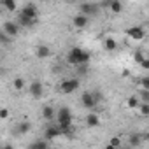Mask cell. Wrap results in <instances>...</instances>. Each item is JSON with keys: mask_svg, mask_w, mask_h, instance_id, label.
Returning a JSON list of instances; mask_svg holds the SVG:
<instances>
[{"mask_svg": "<svg viewBox=\"0 0 149 149\" xmlns=\"http://www.w3.org/2000/svg\"><path fill=\"white\" fill-rule=\"evenodd\" d=\"M56 125L61 128L63 133L72 132V112L68 107H60L56 109Z\"/></svg>", "mask_w": 149, "mask_h": 149, "instance_id": "cell-1", "label": "cell"}, {"mask_svg": "<svg viewBox=\"0 0 149 149\" xmlns=\"http://www.w3.org/2000/svg\"><path fill=\"white\" fill-rule=\"evenodd\" d=\"M79 79L77 77H72V79H63L61 83H60V91L61 93H65V95H70V93H74L76 90H79Z\"/></svg>", "mask_w": 149, "mask_h": 149, "instance_id": "cell-2", "label": "cell"}, {"mask_svg": "<svg viewBox=\"0 0 149 149\" xmlns=\"http://www.w3.org/2000/svg\"><path fill=\"white\" fill-rule=\"evenodd\" d=\"M98 100H100L98 95H95L91 91H84L81 95V104H83L84 109H95V105L98 104Z\"/></svg>", "mask_w": 149, "mask_h": 149, "instance_id": "cell-3", "label": "cell"}, {"mask_svg": "<svg viewBox=\"0 0 149 149\" xmlns=\"http://www.w3.org/2000/svg\"><path fill=\"white\" fill-rule=\"evenodd\" d=\"M21 16H25V18H28V19H32V21H37V18H39V9H37V6L35 4H25L23 6V9H21V13H19Z\"/></svg>", "mask_w": 149, "mask_h": 149, "instance_id": "cell-4", "label": "cell"}, {"mask_svg": "<svg viewBox=\"0 0 149 149\" xmlns=\"http://www.w3.org/2000/svg\"><path fill=\"white\" fill-rule=\"evenodd\" d=\"M63 132H61V128L54 123V125H49V126H46V130H44V133H42V139L44 140H54L56 137H60Z\"/></svg>", "mask_w": 149, "mask_h": 149, "instance_id": "cell-5", "label": "cell"}, {"mask_svg": "<svg viewBox=\"0 0 149 149\" xmlns=\"http://www.w3.org/2000/svg\"><path fill=\"white\" fill-rule=\"evenodd\" d=\"M83 53H84V49H81V47H72L67 53V61L70 65H74V67H79V60H81Z\"/></svg>", "mask_w": 149, "mask_h": 149, "instance_id": "cell-6", "label": "cell"}, {"mask_svg": "<svg viewBox=\"0 0 149 149\" xmlns=\"http://www.w3.org/2000/svg\"><path fill=\"white\" fill-rule=\"evenodd\" d=\"M88 23H90V18L84 16V14H81V13L72 16V26L76 28V30H84L88 26Z\"/></svg>", "mask_w": 149, "mask_h": 149, "instance_id": "cell-7", "label": "cell"}, {"mask_svg": "<svg viewBox=\"0 0 149 149\" xmlns=\"http://www.w3.org/2000/svg\"><path fill=\"white\" fill-rule=\"evenodd\" d=\"M2 32H4L7 37L14 39V37L19 33V25H18V23H14V21H6V23L2 25Z\"/></svg>", "mask_w": 149, "mask_h": 149, "instance_id": "cell-8", "label": "cell"}, {"mask_svg": "<svg viewBox=\"0 0 149 149\" xmlns=\"http://www.w3.org/2000/svg\"><path fill=\"white\" fill-rule=\"evenodd\" d=\"M126 37L132 39V40H142L146 37V28H142V26H130L126 30Z\"/></svg>", "mask_w": 149, "mask_h": 149, "instance_id": "cell-9", "label": "cell"}, {"mask_svg": "<svg viewBox=\"0 0 149 149\" xmlns=\"http://www.w3.org/2000/svg\"><path fill=\"white\" fill-rule=\"evenodd\" d=\"M28 93H30V97L32 98H40L42 97V93H44V88H42V83L40 81H32L30 84H28Z\"/></svg>", "mask_w": 149, "mask_h": 149, "instance_id": "cell-10", "label": "cell"}, {"mask_svg": "<svg viewBox=\"0 0 149 149\" xmlns=\"http://www.w3.org/2000/svg\"><path fill=\"white\" fill-rule=\"evenodd\" d=\"M98 9H100L98 4H81V6H79V13L84 14V16H88V18L93 16V14H97Z\"/></svg>", "mask_w": 149, "mask_h": 149, "instance_id": "cell-11", "label": "cell"}, {"mask_svg": "<svg viewBox=\"0 0 149 149\" xmlns=\"http://www.w3.org/2000/svg\"><path fill=\"white\" fill-rule=\"evenodd\" d=\"M40 114H42V119H46V121H56V109L53 107V105H44L42 109H40Z\"/></svg>", "mask_w": 149, "mask_h": 149, "instance_id": "cell-12", "label": "cell"}, {"mask_svg": "<svg viewBox=\"0 0 149 149\" xmlns=\"http://www.w3.org/2000/svg\"><path fill=\"white\" fill-rule=\"evenodd\" d=\"M84 121H86V126H88V128H97V126H100V123H102L98 112H88L86 118H84Z\"/></svg>", "mask_w": 149, "mask_h": 149, "instance_id": "cell-13", "label": "cell"}, {"mask_svg": "<svg viewBox=\"0 0 149 149\" xmlns=\"http://www.w3.org/2000/svg\"><path fill=\"white\" fill-rule=\"evenodd\" d=\"M140 104H142V102H140V98H139L137 95H130V97L126 98V107H128V109H132V111H135V109L139 111Z\"/></svg>", "mask_w": 149, "mask_h": 149, "instance_id": "cell-14", "label": "cell"}, {"mask_svg": "<svg viewBox=\"0 0 149 149\" xmlns=\"http://www.w3.org/2000/svg\"><path fill=\"white\" fill-rule=\"evenodd\" d=\"M35 56H37V58H49V56H51V49H49L46 44H40V46H37V49H35Z\"/></svg>", "mask_w": 149, "mask_h": 149, "instance_id": "cell-15", "label": "cell"}, {"mask_svg": "<svg viewBox=\"0 0 149 149\" xmlns=\"http://www.w3.org/2000/svg\"><path fill=\"white\" fill-rule=\"evenodd\" d=\"M28 149H49V142L44 139H37L32 144H28Z\"/></svg>", "mask_w": 149, "mask_h": 149, "instance_id": "cell-16", "label": "cell"}, {"mask_svg": "<svg viewBox=\"0 0 149 149\" xmlns=\"http://www.w3.org/2000/svg\"><path fill=\"white\" fill-rule=\"evenodd\" d=\"M104 6H107L112 14H119V13L123 11V4L119 2V0H112V2H107V4H104Z\"/></svg>", "mask_w": 149, "mask_h": 149, "instance_id": "cell-17", "label": "cell"}, {"mask_svg": "<svg viewBox=\"0 0 149 149\" xmlns=\"http://www.w3.org/2000/svg\"><path fill=\"white\" fill-rule=\"evenodd\" d=\"M0 7L6 9V11H9V13H16L18 11V4L14 2V0H4V2L0 4Z\"/></svg>", "mask_w": 149, "mask_h": 149, "instance_id": "cell-18", "label": "cell"}, {"mask_svg": "<svg viewBox=\"0 0 149 149\" xmlns=\"http://www.w3.org/2000/svg\"><path fill=\"white\" fill-rule=\"evenodd\" d=\"M104 47H105L107 51H116V49H118V40L112 39V37H107V39L104 40Z\"/></svg>", "mask_w": 149, "mask_h": 149, "instance_id": "cell-19", "label": "cell"}, {"mask_svg": "<svg viewBox=\"0 0 149 149\" xmlns=\"http://www.w3.org/2000/svg\"><path fill=\"white\" fill-rule=\"evenodd\" d=\"M13 88H14L16 91H23V90L26 88V81H25L23 77H14V81H13Z\"/></svg>", "mask_w": 149, "mask_h": 149, "instance_id": "cell-20", "label": "cell"}, {"mask_svg": "<svg viewBox=\"0 0 149 149\" xmlns=\"http://www.w3.org/2000/svg\"><path fill=\"white\" fill-rule=\"evenodd\" d=\"M30 128H32V125H30L28 121H23V123H19V125L16 126V130H18V133H21V135H25V133H28V132H30Z\"/></svg>", "mask_w": 149, "mask_h": 149, "instance_id": "cell-21", "label": "cell"}, {"mask_svg": "<svg viewBox=\"0 0 149 149\" xmlns=\"http://www.w3.org/2000/svg\"><path fill=\"white\" fill-rule=\"evenodd\" d=\"M121 142H123V140H121V137H119V135H114V137H111V139H109V146H112V147H116V149H119V147H121Z\"/></svg>", "mask_w": 149, "mask_h": 149, "instance_id": "cell-22", "label": "cell"}, {"mask_svg": "<svg viewBox=\"0 0 149 149\" xmlns=\"http://www.w3.org/2000/svg\"><path fill=\"white\" fill-rule=\"evenodd\" d=\"M137 97L140 98V102H142V104H149V91H147V90H140Z\"/></svg>", "mask_w": 149, "mask_h": 149, "instance_id": "cell-23", "label": "cell"}, {"mask_svg": "<svg viewBox=\"0 0 149 149\" xmlns=\"http://www.w3.org/2000/svg\"><path fill=\"white\" fill-rule=\"evenodd\" d=\"M128 140H130V146H139L140 144V135L139 133H133V135L128 137Z\"/></svg>", "mask_w": 149, "mask_h": 149, "instance_id": "cell-24", "label": "cell"}, {"mask_svg": "<svg viewBox=\"0 0 149 149\" xmlns=\"http://www.w3.org/2000/svg\"><path fill=\"white\" fill-rule=\"evenodd\" d=\"M139 112H140V116L147 118V116H149V104H140V107H139Z\"/></svg>", "mask_w": 149, "mask_h": 149, "instance_id": "cell-25", "label": "cell"}, {"mask_svg": "<svg viewBox=\"0 0 149 149\" xmlns=\"http://www.w3.org/2000/svg\"><path fill=\"white\" fill-rule=\"evenodd\" d=\"M133 60H135V61L140 65V63L146 60V56H144V53H140V51H135V53H133Z\"/></svg>", "mask_w": 149, "mask_h": 149, "instance_id": "cell-26", "label": "cell"}, {"mask_svg": "<svg viewBox=\"0 0 149 149\" xmlns=\"http://www.w3.org/2000/svg\"><path fill=\"white\" fill-rule=\"evenodd\" d=\"M140 90H147L149 91V76H146V77L140 79Z\"/></svg>", "mask_w": 149, "mask_h": 149, "instance_id": "cell-27", "label": "cell"}, {"mask_svg": "<svg viewBox=\"0 0 149 149\" xmlns=\"http://www.w3.org/2000/svg\"><path fill=\"white\" fill-rule=\"evenodd\" d=\"M0 118H2V119H7V118H9V109H7V107H2V109H0Z\"/></svg>", "mask_w": 149, "mask_h": 149, "instance_id": "cell-28", "label": "cell"}, {"mask_svg": "<svg viewBox=\"0 0 149 149\" xmlns=\"http://www.w3.org/2000/svg\"><path fill=\"white\" fill-rule=\"evenodd\" d=\"M140 68H146V70H149V58H146V60L140 63Z\"/></svg>", "mask_w": 149, "mask_h": 149, "instance_id": "cell-29", "label": "cell"}, {"mask_svg": "<svg viewBox=\"0 0 149 149\" xmlns=\"http://www.w3.org/2000/svg\"><path fill=\"white\" fill-rule=\"evenodd\" d=\"M121 76H123V77H128V76H130V70H123Z\"/></svg>", "mask_w": 149, "mask_h": 149, "instance_id": "cell-30", "label": "cell"}, {"mask_svg": "<svg viewBox=\"0 0 149 149\" xmlns=\"http://www.w3.org/2000/svg\"><path fill=\"white\" fill-rule=\"evenodd\" d=\"M105 149H116V147H112V146H109V144H107V146H105Z\"/></svg>", "mask_w": 149, "mask_h": 149, "instance_id": "cell-31", "label": "cell"}, {"mask_svg": "<svg viewBox=\"0 0 149 149\" xmlns=\"http://www.w3.org/2000/svg\"><path fill=\"white\" fill-rule=\"evenodd\" d=\"M147 14H149V7H147Z\"/></svg>", "mask_w": 149, "mask_h": 149, "instance_id": "cell-32", "label": "cell"}]
</instances>
